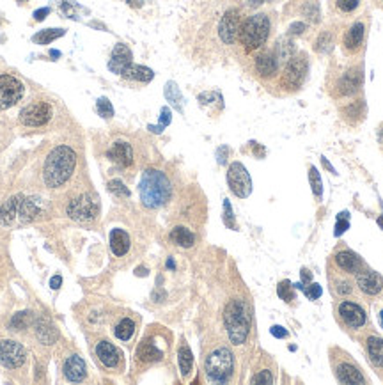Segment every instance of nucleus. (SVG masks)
I'll return each instance as SVG.
<instances>
[{"instance_id": "nucleus-1", "label": "nucleus", "mask_w": 383, "mask_h": 385, "mask_svg": "<svg viewBox=\"0 0 383 385\" xmlns=\"http://www.w3.org/2000/svg\"><path fill=\"white\" fill-rule=\"evenodd\" d=\"M77 165V154L69 145H57L47 156L43 178L50 189H59L71 178Z\"/></svg>"}, {"instance_id": "nucleus-2", "label": "nucleus", "mask_w": 383, "mask_h": 385, "mask_svg": "<svg viewBox=\"0 0 383 385\" xmlns=\"http://www.w3.org/2000/svg\"><path fill=\"white\" fill-rule=\"evenodd\" d=\"M139 194L141 201L149 210H156L167 205V201L172 196V185L167 178L165 172L158 169H146L142 172L141 183H139Z\"/></svg>"}, {"instance_id": "nucleus-3", "label": "nucleus", "mask_w": 383, "mask_h": 385, "mask_svg": "<svg viewBox=\"0 0 383 385\" xmlns=\"http://www.w3.org/2000/svg\"><path fill=\"white\" fill-rule=\"evenodd\" d=\"M270 34H272V18L266 13H257L248 16L242 23L238 41L247 51H254L266 45Z\"/></svg>"}, {"instance_id": "nucleus-4", "label": "nucleus", "mask_w": 383, "mask_h": 385, "mask_svg": "<svg viewBox=\"0 0 383 385\" xmlns=\"http://www.w3.org/2000/svg\"><path fill=\"white\" fill-rule=\"evenodd\" d=\"M224 321L233 345H243L251 332V313L243 300H231L224 313Z\"/></svg>"}, {"instance_id": "nucleus-5", "label": "nucleus", "mask_w": 383, "mask_h": 385, "mask_svg": "<svg viewBox=\"0 0 383 385\" xmlns=\"http://www.w3.org/2000/svg\"><path fill=\"white\" fill-rule=\"evenodd\" d=\"M205 371L211 382L226 384L233 377L234 371V355L229 348H217L213 350L205 362Z\"/></svg>"}, {"instance_id": "nucleus-6", "label": "nucleus", "mask_w": 383, "mask_h": 385, "mask_svg": "<svg viewBox=\"0 0 383 385\" xmlns=\"http://www.w3.org/2000/svg\"><path fill=\"white\" fill-rule=\"evenodd\" d=\"M309 73V59L303 51H294L291 59L282 66L281 87L286 91H298L303 86V82Z\"/></svg>"}, {"instance_id": "nucleus-7", "label": "nucleus", "mask_w": 383, "mask_h": 385, "mask_svg": "<svg viewBox=\"0 0 383 385\" xmlns=\"http://www.w3.org/2000/svg\"><path fill=\"white\" fill-rule=\"evenodd\" d=\"M337 318L346 330H364L369 323L366 309L353 300H340L337 304Z\"/></svg>"}, {"instance_id": "nucleus-8", "label": "nucleus", "mask_w": 383, "mask_h": 385, "mask_svg": "<svg viewBox=\"0 0 383 385\" xmlns=\"http://www.w3.org/2000/svg\"><path fill=\"white\" fill-rule=\"evenodd\" d=\"M100 205L98 199L91 194H82L75 197L68 205V217L77 222H91L98 217Z\"/></svg>"}, {"instance_id": "nucleus-9", "label": "nucleus", "mask_w": 383, "mask_h": 385, "mask_svg": "<svg viewBox=\"0 0 383 385\" xmlns=\"http://www.w3.org/2000/svg\"><path fill=\"white\" fill-rule=\"evenodd\" d=\"M227 185L231 192L240 199H247L252 194V180L245 165L240 162H233L227 169Z\"/></svg>"}, {"instance_id": "nucleus-10", "label": "nucleus", "mask_w": 383, "mask_h": 385, "mask_svg": "<svg viewBox=\"0 0 383 385\" xmlns=\"http://www.w3.org/2000/svg\"><path fill=\"white\" fill-rule=\"evenodd\" d=\"M332 366L337 380L340 384H367V378L364 377V373L346 353H340V357H334Z\"/></svg>"}, {"instance_id": "nucleus-11", "label": "nucleus", "mask_w": 383, "mask_h": 385, "mask_svg": "<svg viewBox=\"0 0 383 385\" xmlns=\"http://www.w3.org/2000/svg\"><path fill=\"white\" fill-rule=\"evenodd\" d=\"M25 95V86L13 75H0V110L11 108Z\"/></svg>"}, {"instance_id": "nucleus-12", "label": "nucleus", "mask_w": 383, "mask_h": 385, "mask_svg": "<svg viewBox=\"0 0 383 385\" xmlns=\"http://www.w3.org/2000/svg\"><path fill=\"white\" fill-rule=\"evenodd\" d=\"M51 105L47 102H32L20 112V123L25 126H45L51 119Z\"/></svg>"}, {"instance_id": "nucleus-13", "label": "nucleus", "mask_w": 383, "mask_h": 385, "mask_svg": "<svg viewBox=\"0 0 383 385\" xmlns=\"http://www.w3.org/2000/svg\"><path fill=\"white\" fill-rule=\"evenodd\" d=\"M240 27H242V16L238 9H227L218 23V38L224 45H234L238 41Z\"/></svg>"}, {"instance_id": "nucleus-14", "label": "nucleus", "mask_w": 383, "mask_h": 385, "mask_svg": "<svg viewBox=\"0 0 383 385\" xmlns=\"http://www.w3.org/2000/svg\"><path fill=\"white\" fill-rule=\"evenodd\" d=\"M27 353L25 348L21 347L20 342L11 341V339H4L0 341V364L5 368H20L25 364Z\"/></svg>"}, {"instance_id": "nucleus-15", "label": "nucleus", "mask_w": 383, "mask_h": 385, "mask_svg": "<svg viewBox=\"0 0 383 385\" xmlns=\"http://www.w3.org/2000/svg\"><path fill=\"white\" fill-rule=\"evenodd\" d=\"M355 281H357L358 290L367 296H378L383 291V277L376 270H371L367 266L355 274Z\"/></svg>"}, {"instance_id": "nucleus-16", "label": "nucleus", "mask_w": 383, "mask_h": 385, "mask_svg": "<svg viewBox=\"0 0 383 385\" xmlns=\"http://www.w3.org/2000/svg\"><path fill=\"white\" fill-rule=\"evenodd\" d=\"M334 265L339 272L343 274H348V275H355L358 274L366 263L362 261V257L358 254H355L353 250H349V248H343V250H337L334 254Z\"/></svg>"}, {"instance_id": "nucleus-17", "label": "nucleus", "mask_w": 383, "mask_h": 385, "mask_svg": "<svg viewBox=\"0 0 383 385\" xmlns=\"http://www.w3.org/2000/svg\"><path fill=\"white\" fill-rule=\"evenodd\" d=\"M255 73L261 78H275L281 75V60L277 59L275 51L266 50L261 51L259 56L255 57Z\"/></svg>"}, {"instance_id": "nucleus-18", "label": "nucleus", "mask_w": 383, "mask_h": 385, "mask_svg": "<svg viewBox=\"0 0 383 385\" xmlns=\"http://www.w3.org/2000/svg\"><path fill=\"white\" fill-rule=\"evenodd\" d=\"M96 355L102 360L103 366L112 369L119 368L121 360H123V353H121L119 348L114 347V345L108 341H100L98 345H96Z\"/></svg>"}, {"instance_id": "nucleus-19", "label": "nucleus", "mask_w": 383, "mask_h": 385, "mask_svg": "<svg viewBox=\"0 0 383 385\" xmlns=\"http://www.w3.org/2000/svg\"><path fill=\"white\" fill-rule=\"evenodd\" d=\"M106 156L108 160L121 167H130L133 163V150L132 145L128 144L126 141H115L114 144L111 145V150L106 151Z\"/></svg>"}, {"instance_id": "nucleus-20", "label": "nucleus", "mask_w": 383, "mask_h": 385, "mask_svg": "<svg viewBox=\"0 0 383 385\" xmlns=\"http://www.w3.org/2000/svg\"><path fill=\"white\" fill-rule=\"evenodd\" d=\"M130 65H132V50L124 43H117L114 47V50H112L111 60H108V69L112 73L121 75Z\"/></svg>"}, {"instance_id": "nucleus-21", "label": "nucleus", "mask_w": 383, "mask_h": 385, "mask_svg": "<svg viewBox=\"0 0 383 385\" xmlns=\"http://www.w3.org/2000/svg\"><path fill=\"white\" fill-rule=\"evenodd\" d=\"M362 84V75L358 69H349V71L343 73V77L337 80L336 89L339 96H351L358 91Z\"/></svg>"}, {"instance_id": "nucleus-22", "label": "nucleus", "mask_w": 383, "mask_h": 385, "mask_svg": "<svg viewBox=\"0 0 383 385\" xmlns=\"http://www.w3.org/2000/svg\"><path fill=\"white\" fill-rule=\"evenodd\" d=\"M364 38H366V25L362 22L353 23L345 34L343 47H345V50L348 51V54H355V51L364 45Z\"/></svg>"}, {"instance_id": "nucleus-23", "label": "nucleus", "mask_w": 383, "mask_h": 385, "mask_svg": "<svg viewBox=\"0 0 383 385\" xmlns=\"http://www.w3.org/2000/svg\"><path fill=\"white\" fill-rule=\"evenodd\" d=\"M364 347H366L369 362L373 364L376 369H383V339L380 338V336L371 334L366 338Z\"/></svg>"}, {"instance_id": "nucleus-24", "label": "nucleus", "mask_w": 383, "mask_h": 385, "mask_svg": "<svg viewBox=\"0 0 383 385\" xmlns=\"http://www.w3.org/2000/svg\"><path fill=\"white\" fill-rule=\"evenodd\" d=\"M85 375H87V369H85V362L82 360V357H68V360L64 362V377L69 382H82Z\"/></svg>"}, {"instance_id": "nucleus-25", "label": "nucleus", "mask_w": 383, "mask_h": 385, "mask_svg": "<svg viewBox=\"0 0 383 385\" xmlns=\"http://www.w3.org/2000/svg\"><path fill=\"white\" fill-rule=\"evenodd\" d=\"M108 242H111V250L115 256H124V254L130 250V236L123 229H112L111 236H108Z\"/></svg>"}, {"instance_id": "nucleus-26", "label": "nucleus", "mask_w": 383, "mask_h": 385, "mask_svg": "<svg viewBox=\"0 0 383 385\" xmlns=\"http://www.w3.org/2000/svg\"><path fill=\"white\" fill-rule=\"evenodd\" d=\"M126 80H133V82H148L153 80L154 77V71L153 69L146 68V66H137V65H130L123 73H121Z\"/></svg>"}, {"instance_id": "nucleus-27", "label": "nucleus", "mask_w": 383, "mask_h": 385, "mask_svg": "<svg viewBox=\"0 0 383 385\" xmlns=\"http://www.w3.org/2000/svg\"><path fill=\"white\" fill-rule=\"evenodd\" d=\"M170 240H172V244L179 245V247L190 248L192 245L196 244V235L190 229H187V227L178 226L170 231Z\"/></svg>"}, {"instance_id": "nucleus-28", "label": "nucleus", "mask_w": 383, "mask_h": 385, "mask_svg": "<svg viewBox=\"0 0 383 385\" xmlns=\"http://www.w3.org/2000/svg\"><path fill=\"white\" fill-rule=\"evenodd\" d=\"M330 284H332V291L337 296H346L353 293V283L348 279V274L345 275L330 274Z\"/></svg>"}, {"instance_id": "nucleus-29", "label": "nucleus", "mask_w": 383, "mask_h": 385, "mask_svg": "<svg viewBox=\"0 0 383 385\" xmlns=\"http://www.w3.org/2000/svg\"><path fill=\"white\" fill-rule=\"evenodd\" d=\"M139 359L144 360V362H153V360H160L163 357V351L160 348H156L153 341H142V345L139 347L137 351Z\"/></svg>"}, {"instance_id": "nucleus-30", "label": "nucleus", "mask_w": 383, "mask_h": 385, "mask_svg": "<svg viewBox=\"0 0 383 385\" xmlns=\"http://www.w3.org/2000/svg\"><path fill=\"white\" fill-rule=\"evenodd\" d=\"M165 98L167 102L172 105L178 112H183V96H181V91L176 86V82H167L165 84Z\"/></svg>"}, {"instance_id": "nucleus-31", "label": "nucleus", "mask_w": 383, "mask_h": 385, "mask_svg": "<svg viewBox=\"0 0 383 385\" xmlns=\"http://www.w3.org/2000/svg\"><path fill=\"white\" fill-rule=\"evenodd\" d=\"M178 362H179V369H181V375H183V377L190 375L192 364H194V357H192V350L187 342H183V345L179 347Z\"/></svg>"}, {"instance_id": "nucleus-32", "label": "nucleus", "mask_w": 383, "mask_h": 385, "mask_svg": "<svg viewBox=\"0 0 383 385\" xmlns=\"http://www.w3.org/2000/svg\"><path fill=\"white\" fill-rule=\"evenodd\" d=\"M114 332L115 338L121 339V341H130L132 336L135 334V321L130 320V318H123V320L115 325Z\"/></svg>"}, {"instance_id": "nucleus-33", "label": "nucleus", "mask_w": 383, "mask_h": 385, "mask_svg": "<svg viewBox=\"0 0 383 385\" xmlns=\"http://www.w3.org/2000/svg\"><path fill=\"white\" fill-rule=\"evenodd\" d=\"M66 34V30L64 29H45V30H39L38 34L32 36V41L38 45H48L51 41H56L57 38H62Z\"/></svg>"}, {"instance_id": "nucleus-34", "label": "nucleus", "mask_w": 383, "mask_h": 385, "mask_svg": "<svg viewBox=\"0 0 383 385\" xmlns=\"http://www.w3.org/2000/svg\"><path fill=\"white\" fill-rule=\"evenodd\" d=\"M36 334H38L39 341L43 342V345H51V342L56 341L57 339V332L56 329L50 325V323H39L38 329H36Z\"/></svg>"}, {"instance_id": "nucleus-35", "label": "nucleus", "mask_w": 383, "mask_h": 385, "mask_svg": "<svg viewBox=\"0 0 383 385\" xmlns=\"http://www.w3.org/2000/svg\"><path fill=\"white\" fill-rule=\"evenodd\" d=\"M294 288H298V290L303 291V295L307 296L309 300H318L319 296H321V293H323V290H321V286H319L318 283H307V284H294Z\"/></svg>"}, {"instance_id": "nucleus-36", "label": "nucleus", "mask_w": 383, "mask_h": 385, "mask_svg": "<svg viewBox=\"0 0 383 385\" xmlns=\"http://www.w3.org/2000/svg\"><path fill=\"white\" fill-rule=\"evenodd\" d=\"M309 180H311V189L318 199H321L323 196V183H321V176H319L318 169L311 167L309 169Z\"/></svg>"}, {"instance_id": "nucleus-37", "label": "nucleus", "mask_w": 383, "mask_h": 385, "mask_svg": "<svg viewBox=\"0 0 383 385\" xmlns=\"http://www.w3.org/2000/svg\"><path fill=\"white\" fill-rule=\"evenodd\" d=\"M96 110H98V114L103 119H111L114 116V107H112L111 100L105 98V96L96 100Z\"/></svg>"}, {"instance_id": "nucleus-38", "label": "nucleus", "mask_w": 383, "mask_h": 385, "mask_svg": "<svg viewBox=\"0 0 383 385\" xmlns=\"http://www.w3.org/2000/svg\"><path fill=\"white\" fill-rule=\"evenodd\" d=\"M294 286L290 283V281H282L281 284H279V288H277V293H279V296H281L284 302H291V300H294Z\"/></svg>"}, {"instance_id": "nucleus-39", "label": "nucleus", "mask_w": 383, "mask_h": 385, "mask_svg": "<svg viewBox=\"0 0 383 385\" xmlns=\"http://www.w3.org/2000/svg\"><path fill=\"white\" fill-rule=\"evenodd\" d=\"M170 119H172V116H170V108H167V107H163L162 108V116H160V124L158 126H149V130L151 132H154V133H162L163 130H165V126H169L170 124Z\"/></svg>"}, {"instance_id": "nucleus-40", "label": "nucleus", "mask_w": 383, "mask_h": 385, "mask_svg": "<svg viewBox=\"0 0 383 385\" xmlns=\"http://www.w3.org/2000/svg\"><path fill=\"white\" fill-rule=\"evenodd\" d=\"M358 4H360V0H336V5L340 13H353Z\"/></svg>"}, {"instance_id": "nucleus-41", "label": "nucleus", "mask_w": 383, "mask_h": 385, "mask_svg": "<svg viewBox=\"0 0 383 385\" xmlns=\"http://www.w3.org/2000/svg\"><path fill=\"white\" fill-rule=\"evenodd\" d=\"M108 190L119 197H130V190H128L126 187H124L123 181L119 180H112L111 183H108Z\"/></svg>"}, {"instance_id": "nucleus-42", "label": "nucleus", "mask_w": 383, "mask_h": 385, "mask_svg": "<svg viewBox=\"0 0 383 385\" xmlns=\"http://www.w3.org/2000/svg\"><path fill=\"white\" fill-rule=\"evenodd\" d=\"M224 224H226L229 229H236V220H234L233 208H231V202L227 199H224Z\"/></svg>"}, {"instance_id": "nucleus-43", "label": "nucleus", "mask_w": 383, "mask_h": 385, "mask_svg": "<svg viewBox=\"0 0 383 385\" xmlns=\"http://www.w3.org/2000/svg\"><path fill=\"white\" fill-rule=\"evenodd\" d=\"M251 382L252 384H273V375L268 369H263V371H259L257 375H254Z\"/></svg>"}, {"instance_id": "nucleus-44", "label": "nucleus", "mask_w": 383, "mask_h": 385, "mask_svg": "<svg viewBox=\"0 0 383 385\" xmlns=\"http://www.w3.org/2000/svg\"><path fill=\"white\" fill-rule=\"evenodd\" d=\"M327 47H330V34L323 32L316 41V48H318V51H327Z\"/></svg>"}, {"instance_id": "nucleus-45", "label": "nucleus", "mask_w": 383, "mask_h": 385, "mask_svg": "<svg viewBox=\"0 0 383 385\" xmlns=\"http://www.w3.org/2000/svg\"><path fill=\"white\" fill-rule=\"evenodd\" d=\"M270 334L273 336V338H277V339H286L288 336H290V332L284 329V327H281V325H273L272 329H270Z\"/></svg>"}, {"instance_id": "nucleus-46", "label": "nucleus", "mask_w": 383, "mask_h": 385, "mask_svg": "<svg viewBox=\"0 0 383 385\" xmlns=\"http://www.w3.org/2000/svg\"><path fill=\"white\" fill-rule=\"evenodd\" d=\"M349 227V222L348 218H345V222H343V217H337V226H336V236H340V233H345L346 229Z\"/></svg>"}, {"instance_id": "nucleus-47", "label": "nucleus", "mask_w": 383, "mask_h": 385, "mask_svg": "<svg viewBox=\"0 0 383 385\" xmlns=\"http://www.w3.org/2000/svg\"><path fill=\"white\" fill-rule=\"evenodd\" d=\"M47 14H50V8L38 9V11L34 13V20H36V22H43V20L47 18Z\"/></svg>"}, {"instance_id": "nucleus-48", "label": "nucleus", "mask_w": 383, "mask_h": 385, "mask_svg": "<svg viewBox=\"0 0 383 385\" xmlns=\"http://www.w3.org/2000/svg\"><path fill=\"white\" fill-rule=\"evenodd\" d=\"M60 284H62V277H60V275H56V277H51L50 286L54 288V290H59Z\"/></svg>"}, {"instance_id": "nucleus-49", "label": "nucleus", "mask_w": 383, "mask_h": 385, "mask_svg": "<svg viewBox=\"0 0 383 385\" xmlns=\"http://www.w3.org/2000/svg\"><path fill=\"white\" fill-rule=\"evenodd\" d=\"M247 2H248V5H251V8H257V5L264 4V2H268V0H247Z\"/></svg>"}, {"instance_id": "nucleus-50", "label": "nucleus", "mask_w": 383, "mask_h": 385, "mask_svg": "<svg viewBox=\"0 0 383 385\" xmlns=\"http://www.w3.org/2000/svg\"><path fill=\"white\" fill-rule=\"evenodd\" d=\"M378 137H380V142L383 144V124H382V128H380V133H378Z\"/></svg>"}, {"instance_id": "nucleus-51", "label": "nucleus", "mask_w": 383, "mask_h": 385, "mask_svg": "<svg viewBox=\"0 0 383 385\" xmlns=\"http://www.w3.org/2000/svg\"><path fill=\"white\" fill-rule=\"evenodd\" d=\"M167 266H169V268H174V261H172V259H169V261H167Z\"/></svg>"}, {"instance_id": "nucleus-52", "label": "nucleus", "mask_w": 383, "mask_h": 385, "mask_svg": "<svg viewBox=\"0 0 383 385\" xmlns=\"http://www.w3.org/2000/svg\"><path fill=\"white\" fill-rule=\"evenodd\" d=\"M50 56H51V57H59V56H60V51H50Z\"/></svg>"}, {"instance_id": "nucleus-53", "label": "nucleus", "mask_w": 383, "mask_h": 385, "mask_svg": "<svg viewBox=\"0 0 383 385\" xmlns=\"http://www.w3.org/2000/svg\"><path fill=\"white\" fill-rule=\"evenodd\" d=\"M380 320H382V325H383V311H382V313H380Z\"/></svg>"}]
</instances>
